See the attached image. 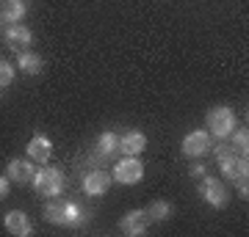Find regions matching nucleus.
Returning <instances> with one entry per match:
<instances>
[{"instance_id":"obj_1","label":"nucleus","mask_w":249,"mask_h":237,"mask_svg":"<svg viewBox=\"0 0 249 237\" xmlns=\"http://www.w3.org/2000/svg\"><path fill=\"white\" fill-rule=\"evenodd\" d=\"M34 190L39 199H55L64 193V174L61 168H42L34 174Z\"/></svg>"},{"instance_id":"obj_2","label":"nucleus","mask_w":249,"mask_h":237,"mask_svg":"<svg viewBox=\"0 0 249 237\" xmlns=\"http://www.w3.org/2000/svg\"><path fill=\"white\" fill-rule=\"evenodd\" d=\"M205 122H208V132H211V135H216L219 141L230 138V132L235 130V113H232L227 105L211 108Z\"/></svg>"},{"instance_id":"obj_3","label":"nucleus","mask_w":249,"mask_h":237,"mask_svg":"<svg viewBox=\"0 0 249 237\" xmlns=\"http://www.w3.org/2000/svg\"><path fill=\"white\" fill-rule=\"evenodd\" d=\"M111 179L119 185H136L144 179V163L136 155H124L119 163L114 166V174H111Z\"/></svg>"},{"instance_id":"obj_4","label":"nucleus","mask_w":249,"mask_h":237,"mask_svg":"<svg viewBox=\"0 0 249 237\" xmlns=\"http://www.w3.org/2000/svg\"><path fill=\"white\" fill-rule=\"evenodd\" d=\"M199 193H202L205 204H208V207H213V210L227 207V188H224L222 179H216V176H202Z\"/></svg>"},{"instance_id":"obj_5","label":"nucleus","mask_w":249,"mask_h":237,"mask_svg":"<svg viewBox=\"0 0 249 237\" xmlns=\"http://www.w3.org/2000/svg\"><path fill=\"white\" fill-rule=\"evenodd\" d=\"M180 149H183L186 158L196 160L199 155H205V152L211 149V132L208 130H191L186 138H183V146H180Z\"/></svg>"},{"instance_id":"obj_6","label":"nucleus","mask_w":249,"mask_h":237,"mask_svg":"<svg viewBox=\"0 0 249 237\" xmlns=\"http://www.w3.org/2000/svg\"><path fill=\"white\" fill-rule=\"evenodd\" d=\"M150 223L152 221L147 215V210H130V212H124L122 221H119V232L127 237H136V235H144Z\"/></svg>"},{"instance_id":"obj_7","label":"nucleus","mask_w":249,"mask_h":237,"mask_svg":"<svg viewBox=\"0 0 249 237\" xmlns=\"http://www.w3.org/2000/svg\"><path fill=\"white\" fill-rule=\"evenodd\" d=\"M3 226H6V232H9V235H14V237L34 235V223H31V218H28L22 210H9V212H6Z\"/></svg>"},{"instance_id":"obj_8","label":"nucleus","mask_w":249,"mask_h":237,"mask_svg":"<svg viewBox=\"0 0 249 237\" xmlns=\"http://www.w3.org/2000/svg\"><path fill=\"white\" fill-rule=\"evenodd\" d=\"M25 152H28V158L34 160V163H42V166H45L47 160H50V155H53V141L47 138L45 132H36L34 138L28 141Z\"/></svg>"},{"instance_id":"obj_9","label":"nucleus","mask_w":249,"mask_h":237,"mask_svg":"<svg viewBox=\"0 0 249 237\" xmlns=\"http://www.w3.org/2000/svg\"><path fill=\"white\" fill-rule=\"evenodd\" d=\"M34 174H36V168L31 160H9V166H6V176L17 185H31Z\"/></svg>"},{"instance_id":"obj_10","label":"nucleus","mask_w":249,"mask_h":237,"mask_svg":"<svg viewBox=\"0 0 249 237\" xmlns=\"http://www.w3.org/2000/svg\"><path fill=\"white\" fill-rule=\"evenodd\" d=\"M219 168H222V174L227 179L238 174H249V163H247V155H235V152H227L219 158Z\"/></svg>"},{"instance_id":"obj_11","label":"nucleus","mask_w":249,"mask_h":237,"mask_svg":"<svg viewBox=\"0 0 249 237\" xmlns=\"http://www.w3.org/2000/svg\"><path fill=\"white\" fill-rule=\"evenodd\" d=\"M34 42V33H31V28L19 25V22H11L9 28H6V44H9L11 50H28V44Z\"/></svg>"},{"instance_id":"obj_12","label":"nucleus","mask_w":249,"mask_h":237,"mask_svg":"<svg viewBox=\"0 0 249 237\" xmlns=\"http://www.w3.org/2000/svg\"><path fill=\"white\" fill-rule=\"evenodd\" d=\"M111 188V174L108 171H89L83 176V193L89 196H106Z\"/></svg>"},{"instance_id":"obj_13","label":"nucleus","mask_w":249,"mask_h":237,"mask_svg":"<svg viewBox=\"0 0 249 237\" xmlns=\"http://www.w3.org/2000/svg\"><path fill=\"white\" fill-rule=\"evenodd\" d=\"M144 149H147V135L139 130L124 132L122 138H119V152L122 155H142Z\"/></svg>"},{"instance_id":"obj_14","label":"nucleus","mask_w":249,"mask_h":237,"mask_svg":"<svg viewBox=\"0 0 249 237\" xmlns=\"http://www.w3.org/2000/svg\"><path fill=\"white\" fill-rule=\"evenodd\" d=\"M25 17V3L22 0H0V19L3 22H19Z\"/></svg>"},{"instance_id":"obj_15","label":"nucleus","mask_w":249,"mask_h":237,"mask_svg":"<svg viewBox=\"0 0 249 237\" xmlns=\"http://www.w3.org/2000/svg\"><path fill=\"white\" fill-rule=\"evenodd\" d=\"M17 66L25 75H39V72L45 69V61H42V55L39 53H31V50H22L17 55Z\"/></svg>"},{"instance_id":"obj_16","label":"nucleus","mask_w":249,"mask_h":237,"mask_svg":"<svg viewBox=\"0 0 249 237\" xmlns=\"http://www.w3.org/2000/svg\"><path fill=\"white\" fill-rule=\"evenodd\" d=\"M86 221V212H83V207L75 202H64V218H61V226H72L78 229L80 223Z\"/></svg>"},{"instance_id":"obj_17","label":"nucleus","mask_w":249,"mask_h":237,"mask_svg":"<svg viewBox=\"0 0 249 237\" xmlns=\"http://www.w3.org/2000/svg\"><path fill=\"white\" fill-rule=\"evenodd\" d=\"M116 149H119V138H116L114 132H111V130L100 132V135H97V155H100V158H111Z\"/></svg>"},{"instance_id":"obj_18","label":"nucleus","mask_w":249,"mask_h":237,"mask_svg":"<svg viewBox=\"0 0 249 237\" xmlns=\"http://www.w3.org/2000/svg\"><path fill=\"white\" fill-rule=\"evenodd\" d=\"M172 212H175V207H172L169 202H163V199H155V202L147 207V215H150V221H169L172 218Z\"/></svg>"},{"instance_id":"obj_19","label":"nucleus","mask_w":249,"mask_h":237,"mask_svg":"<svg viewBox=\"0 0 249 237\" xmlns=\"http://www.w3.org/2000/svg\"><path fill=\"white\" fill-rule=\"evenodd\" d=\"M230 141H232V152H235V155H247L249 152V132H247V127H244V130H232Z\"/></svg>"},{"instance_id":"obj_20","label":"nucleus","mask_w":249,"mask_h":237,"mask_svg":"<svg viewBox=\"0 0 249 237\" xmlns=\"http://www.w3.org/2000/svg\"><path fill=\"white\" fill-rule=\"evenodd\" d=\"M14 83V66H11L9 61H3L0 58V88H6Z\"/></svg>"},{"instance_id":"obj_21","label":"nucleus","mask_w":249,"mask_h":237,"mask_svg":"<svg viewBox=\"0 0 249 237\" xmlns=\"http://www.w3.org/2000/svg\"><path fill=\"white\" fill-rule=\"evenodd\" d=\"M247 176L249 174H238V176H232V182H235V188H238V193L247 199V193H249V185H247Z\"/></svg>"},{"instance_id":"obj_22","label":"nucleus","mask_w":249,"mask_h":237,"mask_svg":"<svg viewBox=\"0 0 249 237\" xmlns=\"http://www.w3.org/2000/svg\"><path fill=\"white\" fill-rule=\"evenodd\" d=\"M9 188H11V179L9 176H0V202L9 196Z\"/></svg>"},{"instance_id":"obj_23","label":"nucleus","mask_w":249,"mask_h":237,"mask_svg":"<svg viewBox=\"0 0 249 237\" xmlns=\"http://www.w3.org/2000/svg\"><path fill=\"white\" fill-rule=\"evenodd\" d=\"M191 176H196V179H202V176H205V166H202V163H194V166H191Z\"/></svg>"},{"instance_id":"obj_24","label":"nucleus","mask_w":249,"mask_h":237,"mask_svg":"<svg viewBox=\"0 0 249 237\" xmlns=\"http://www.w3.org/2000/svg\"><path fill=\"white\" fill-rule=\"evenodd\" d=\"M22 3H25V0H22Z\"/></svg>"}]
</instances>
